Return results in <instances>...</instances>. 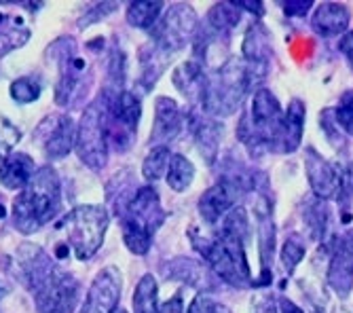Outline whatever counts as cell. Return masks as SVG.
<instances>
[{"label":"cell","mask_w":353,"mask_h":313,"mask_svg":"<svg viewBox=\"0 0 353 313\" xmlns=\"http://www.w3.org/2000/svg\"><path fill=\"white\" fill-rule=\"evenodd\" d=\"M170 146H152L148 150V154L144 156L142 163V176L148 182H157L159 178H163V174L168 172V163H170Z\"/></svg>","instance_id":"28"},{"label":"cell","mask_w":353,"mask_h":313,"mask_svg":"<svg viewBox=\"0 0 353 313\" xmlns=\"http://www.w3.org/2000/svg\"><path fill=\"white\" fill-rule=\"evenodd\" d=\"M165 180L170 189L176 193L188 191L192 180H195V165H192L184 154H172L168 163V172H165Z\"/></svg>","instance_id":"25"},{"label":"cell","mask_w":353,"mask_h":313,"mask_svg":"<svg viewBox=\"0 0 353 313\" xmlns=\"http://www.w3.org/2000/svg\"><path fill=\"white\" fill-rule=\"evenodd\" d=\"M9 93L17 104L26 106V104H32L41 98V83L34 77H21L11 83Z\"/></svg>","instance_id":"30"},{"label":"cell","mask_w":353,"mask_h":313,"mask_svg":"<svg viewBox=\"0 0 353 313\" xmlns=\"http://www.w3.org/2000/svg\"><path fill=\"white\" fill-rule=\"evenodd\" d=\"M305 172L311 191L317 199L328 201L339 197V186H341V170L326 161L315 148L305 150Z\"/></svg>","instance_id":"15"},{"label":"cell","mask_w":353,"mask_h":313,"mask_svg":"<svg viewBox=\"0 0 353 313\" xmlns=\"http://www.w3.org/2000/svg\"><path fill=\"white\" fill-rule=\"evenodd\" d=\"M30 39V30L17 15L0 13V57L23 47Z\"/></svg>","instance_id":"22"},{"label":"cell","mask_w":353,"mask_h":313,"mask_svg":"<svg viewBox=\"0 0 353 313\" xmlns=\"http://www.w3.org/2000/svg\"><path fill=\"white\" fill-rule=\"evenodd\" d=\"M197 34V13L190 5H174L152 26L150 43L161 51L174 55L184 49Z\"/></svg>","instance_id":"9"},{"label":"cell","mask_w":353,"mask_h":313,"mask_svg":"<svg viewBox=\"0 0 353 313\" xmlns=\"http://www.w3.org/2000/svg\"><path fill=\"white\" fill-rule=\"evenodd\" d=\"M186 117L182 114L176 100L168 96H159L154 102V123L150 130V144L168 146V142L176 140L184 130Z\"/></svg>","instance_id":"16"},{"label":"cell","mask_w":353,"mask_h":313,"mask_svg":"<svg viewBox=\"0 0 353 313\" xmlns=\"http://www.w3.org/2000/svg\"><path fill=\"white\" fill-rule=\"evenodd\" d=\"M159 286L157 279L146 273L138 281L136 292H134V313H159Z\"/></svg>","instance_id":"26"},{"label":"cell","mask_w":353,"mask_h":313,"mask_svg":"<svg viewBox=\"0 0 353 313\" xmlns=\"http://www.w3.org/2000/svg\"><path fill=\"white\" fill-rule=\"evenodd\" d=\"M339 51L341 55L345 57V61L349 64V68L353 70V30H349V32H345L339 41Z\"/></svg>","instance_id":"35"},{"label":"cell","mask_w":353,"mask_h":313,"mask_svg":"<svg viewBox=\"0 0 353 313\" xmlns=\"http://www.w3.org/2000/svg\"><path fill=\"white\" fill-rule=\"evenodd\" d=\"M218 303L210 296V294H197L195 299L190 301L188 305V311L186 313H216L218 311Z\"/></svg>","instance_id":"33"},{"label":"cell","mask_w":353,"mask_h":313,"mask_svg":"<svg viewBox=\"0 0 353 313\" xmlns=\"http://www.w3.org/2000/svg\"><path fill=\"white\" fill-rule=\"evenodd\" d=\"M279 313H305V311H303L294 301L281 296V299H279Z\"/></svg>","instance_id":"39"},{"label":"cell","mask_w":353,"mask_h":313,"mask_svg":"<svg viewBox=\"0 0 353 313\" xmlns=\"http://www.w3.org/2000/svg\"><path fill=\"white\" fill-rule=\"evenodd\" d=\"M19 277L32 292L39 313H74L79 281L43 252L39 245L23 243L17 252Z\"/></svg>","instance_id":"1"},{"label":"cell","mask_w":353,"mask_h":313,"mask_svg":"<svg viewBox=\"0 0 353 313\" xmlns=\"http://www.w3.org/2000/svg\"><path fill=\"white\" fill-rule=\"evenodd\" d=\"M170 53L161 51L159 47H154L152 43H148L144 49H142V55H140V66H142V74H140V83L142 87L148 91L157 79L163 74V68L168 66V61H170Z\"/></svg>","instance_id":"24"},{"label":"cell","mask_w":353,"mask_h":313,"mask_svg":"<svg viewBox=\"0 0 353 313\" xmlns=\"http://www.w3.org/2000/svg\"><path fill=\"white\" fill-rule=\"evenodd\" d=\"M61 205V186L53 168H41L13 199V227L32 235L51 223Z\"/></svg>","instance_id":"2"},{"label":"cell","mask_w":353,"mask_h":313,"mask_svg":"<svg viewBox=\"0 0 353 313\" xmlns=\"http://www.w3.org/2000/svg\"><path fill=\"white\" fill-rule=\"evenodd\" d=\"M37 138L49 159H63L74 148L77 125L68 114H53L37 128Z\"/></svg>","instance_id":"11"},{"label":"cell","mask_w":353,"mask_h":313,"mask_svg":"<svg viewBox=\"0 0 353 313\" xmlns=\"http://www.w3.org/2000/svg\"><path fill=\"white\" fill-rule=\"evenodd\" d=\"M161 11H163V3H132L127 7V21L134 28L148 30L159 21Z\"/></svg>","instance_id":"27"},{"label":"cell","mask_w":353,"mask_h":313,"mask_svg":"<svg viewBox=\"0 0 353 313\" xmlns=\"http://www.w3.org/2000/svg\"><path fill=\"white\" fill-rule=\"evenodd\" d=\"M159 313H184V301L182 294H174L170 301H165L161 307H159Z\"/></svg>","instance_id":"37"},{"label":"cell","mask_w":353,"mask_h":313,"mask_svg":"<svg viewBox=\"0 0 353 313\" xmlns=\"http://www.w3.org/2000/svg\"><path fill=\"white\" fill-rule=\"evenodd\" d=\"M305 121H307V106L303 100L294 98L288 108L283 110L277 138L273 144V152L279 154H290L301 148L303 136H305Z\"/></svg>","instance_id":"17"},{"label":"cell","mask_w":353,"mask_h":313,"mask_svg":"<svg viewBox=\"0 0 353 313\" xmlns=\"http://www.w3.org/2000/svg\"><path fill=\"white\" fill-rule=\"evenodd\" d=\"M243 11L235 5V3H218L210 9L208 13V30L214 34L227 37L237 28L239 19H241Z\"/></svg>","instance_id":"23"},{"label":"cell","mask_w":353,"mask_h":313,"mask_svg":"<svg viewBox=\"0 0 353 313\" xmlns=\"http://www.w3.org/2000/svg\"><path fill=\"white\" fill-rule=\"evenodd\" d=\"M281 9L285 17H305L313 9V3L311 0H294V3H283Z\"/></svg>","instance_id":"34"},{"label":"cell","mask_w":353,"mask_h":313,"mask_svg":"<svg viewBox=\"0 0 353 313\" xmlns=\"http://www.w3.org/2000/svg\"><path fill=\"white\" fill-rule=\"evenodd\" d=\"M245 239L248 235L220 225L212 239L203 237V243H195V248L224 284L233 288H250L254 286V279L245 259Z\"/></svg>","instance_id":"3"},{"label":"cell","mask_w":353,"mask_h":313,"mask_svg":"<svg viewBox=\"0 0 353 313\" xmlns=\"http://www.w3.org/2000/svg\"><path fill=\"white\" fill-rule=\"evenodd\" d=\"M241 191H245V189L239 186L237 182H233L231 178H222L218 184L210 186L199 199V214L203 218V223L210 227L220 225L222 218L233 208H237V199H239Z\"/></svg>","instance_id":"13"},{"label":"cell","mask_w":353,"mask_h":313,"mask_svg":"<svg viewBox=\"0 0 353 313\" xmlns=\"http://www.w3.org/2000/svg\"><path fill=\"white\" fill-rule=\"evenodd\" d=\"M34 174H37V165L30 154L11 152L5 154L3 165H0V184L9 191H21Z\"/></svg>","instance_id":"19"},{"label":"cell","mask_w":353,"mask_h":313,"mask_svg":"<svg viewBox=\"0 0 353 313\" xmlns=\"http://www.w3.org/2000/svg\"><path fill=\"white\" fill-rule=\"evenodd\" d=\"M108 223L110 216L104 205H77L55 227L57 235H61V245L57 248V254L72 250L79 261L93 259L104 243Z\"/></svg>","instance_id":"5"},{"label":"cell","mask_w":353,"mask_h":313,"mask_svg":"<svg viewBox=\"0 0 353 313\" xmlns=\"http://www.w3.org/2000/svg\"><path fill=\"white\" fill-rule=\"evenodd\" d=\"M190 132L192 138H195V144L201 152V156H205V161L212 165L218 156V146H220V136H222V123L212 121V119H203L197 114H190Z\"/></svg>","instance_id":"20"},{"label":"cell","mask_w":353,"mask_h":313,"mask_svg":"<svg viewBox=\"0 0 353 313\" xmlns=\"http://www.w3.org/2000/svg\"><path fill=\"white\" fill-rule=\"evenodd\" d=\"M252 313H279V299L273 292H259L252 299Z\"/></svg>","instance_id":"32"},{"label":"cell","mask_w":353,"mask_h":313,"mask_svg":"<svg viewBox=\"0 0 353 313\" xmlns=\"http://www.w3.org/2000/svg\"><path fill=\"white\" fill-rule=\"evenodd\" d=\"M283 110L275 93L267 87H259L252 96L250 112L241 119L237 136L250 148V152L273 150Z\"/></svg>","instance_id":"6"},{"label":"cell","mask_w":353,"mask_h":313,"mask_svg":"<svg viewBox=\"0 0 353 313\" xmlns=\"http://www.w3.org/2000/svg\"><path fill=\"white\" fill-rule=\"evenodd\" d=\"M313 313H319V311H313Z\"/></svg>","instance_id":"41"},{"label":"cell","mask_w":353,"mask_h":313,"mask_svg":"<svg viewBox=\"0 0 353 313\" xmlns=\"http://www.w3.org/2000/svg\"><path fill=\"white\" fill-rule=\"evenodd\" d=\"M0 296H3V290H0Z\"/></svg>","instance_id":"40"},{"label":"cell","mask_w":353,"mask_h":313,"mask_svg":"<svg viewBox=\"0 0 353 313\" xmlns=\"http://www.w3.org/2000/svg\"><path fill=\"white\" fill-rule=\"evenodd\" d=\"M79 159L98 172L108 161V138H106V110L104 100L100 98L85 108L81 123L77 128V142H74Z\"/></svg>","instance_id":"7"},{"label":"cell","mask_w":353,"mask_h":313,"mask_svg":"<svg viewBox=\"0 0 353 313\" xmlns=\"http://www.w3.org/2000/svg\"><path fill=\"white\" fill-rule=\"evenodd\" d=\"M243 13H252L254 17H263L265 15V5L263 3H248V0H243V3H235Z\"/></svg>","instance_id":"38"},{"label":"cell","mask_w":353,"mask_h":313,"mask_svg":"<svg viewBox=\"0 0 353 313\" xmlns=\"http://www.w3.org/2000/svg\"><path fill=\"white\" fill-rule=\"evenodd\" d=\"M114 9H117V5H95L93 11L85 15L87 21H85L81 28H85V26H89V23H93V21H98V19H104V17H106L108 13H112Z\"/></svg>","instance_id":"36"},{"label":"cell","mask_w":353,"mask_h":313,"mask_svg":"<svg viewBox=\"0 0 353 313\" xmlns=\"http://www.w3.org/2000/svg\"><path fill=\"white\" fill-rule=\"evenodd\" d=\"M106 110V138L108 146L123 152L134 144L138 125L142 117V104L132 91H123L119 96H102Z\"/></svg>","instance_id":"8"},{"label":"cell","mask_w":353,"mask_h":313,"mask_svg":"<svg viewBox=\"0 0 353 313\" xmlns=\"http://www.w3.org/2000/svg\"><path fill=\"white\" fill-rule=\"evenodd\" d=\"M117 214L121 216L123 241L130 248V252L144 256L157 229L165 221V210L161 208L159 195L152 186H142L130 199H127Z\"/></svg>","instance_id":"4"},{"label":"cell","mask_w":353,"mask_h":313,"mask_svg":"<svg viewBox=\"0 0 353 313\" xmlns=\"http://www.w3.org/2000/svg\"><path fill=\"white\" fill-rule=\"evenodd\" d=\"M326 279L339 299H347L353 290V229L345 231L330 254Z\"/></svg>","instance_id":"14"},{"label":"cell","mask_w":353,"mask_h":313,"mask_svg":"<svg viewBox=\"0 0 353 313\" xmlns=\"http://www.w3.org/2000/svg\"><path fill=\"white\" fill-rule=\"evenodd\" d=\"M49 57L57 61L59 68V79L55 85V102L59 106H66L81 85L87 61L81 55H77V45L72 39H57L49 47Z\"/></svg>","instance_id":"10"},{"label":"cell","mask_w":353,"mask_h":313,"mask_svg":"<svg viewBox=\"0 0 353 313\" xmlns=\"http://www.w3.org/2000/svg\"><path fill=\"white\" fill-rule=\"evenodd\" d=\"M351 21V11L349 7L341 3H324L315 7V13L311 17V28L317 37L322 39H332V37H343Z\"/></svg>","instance_id":"18"},{"label":"cell","mask_w":353,"mask_h":313,"mask_svg":"<svg viewBox=\"0 0 353 313\" xmlns=\"http://www.w3.org/2000/svg\"><path fill=\"white\" fill-rule=\"evenodd\" d=\"M332 117L339 125V130L353 138V91L343 93L339 104L332 108Z\"/></svg>","instance_id":"31"},{"label":"cell","mask_w":353,"mask_h":313,"mask_svg":"<svg viewBox=\"0 0 353 313\" xmlns=\"http://www.w3.org/2000/svg\"><path fill=\"white\" fill-rule=\"evenodd\" d=\"M172 81L184 98H188L190 102L195 100L201 102L203 87H205V72L197 59H188L182 66H178L176 72L172 74Z\"/></svg>","instance_id":"21"},{"label":"cell","mask_w":353,"mask_h":313,"mask_svg":"<svg viewBox=\"0 0 353 313\" xmlns=\"http://www.w3.org/2000/svg\"><path fill=\"white\" fill-rule=\"evenodd\" d=\"M121 271L117 267L102 269L91 281L79 313H117V305L121 301Z\"/></svg>","instance_id":"12"},{"label":"cell","mask_w":353,"mask_h":313,"mask_svg":"<svg viewBox=\"0 0 353 313\" xmlns=\"http://www.w3.org/2000/svg\"><path fill=\"white\" fill-rule=\"evenodd\" d=\"M305 241L299 237V235H290L283 239V245H281V252H279V263L285 271V275H292L294 269L303 263L305 259Z\"/></svg>","instance_id":"29"}]
</instances>
